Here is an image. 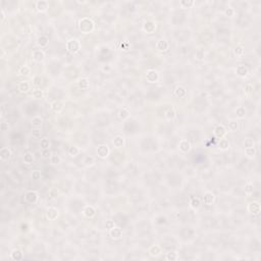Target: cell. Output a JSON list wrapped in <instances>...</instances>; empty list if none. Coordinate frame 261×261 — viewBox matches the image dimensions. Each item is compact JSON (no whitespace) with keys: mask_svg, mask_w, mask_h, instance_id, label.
Returning a JSON list of instances; mask_svg holds the SVG:
<instances>
[{"mask_svg":"<svg viewBox=\"0 0 261 261\" xmlns=\"http://www.w3.org/2000/svg\"><path fill=\"white\" fill-rule=\"evenodd\" d=\"M49 43V39L47 38L46 36H41L38 38V40H37V44H38V46H40L41 48H44V47H46L47 45H48Z\"/></svg>","mask_w":261,"mask_h":261,"instance_id":"cell-29","label":"cell"},{"mask_svg":"<svg viewBox=\"0 0 261 261\" xmlns=\"http://www.w3.org/2000/svg\"><path fill=\"white\" fill-rule=\"evenodd\" d=\"M159 79V74L158 72H156L155 69H149L147 70L146 72V80L148 83H156Z\"/></svg>","mask_w":261,"mask_h":261,"instance_id":"cell-7","label":"cell"},{"mask_svg":"<svg viewBox=\"0 0 261 261\" xmlns=\"http://www.w3.org/2000/svg\"><path fill=\"white\" fill-rule=\"evenodd\" d=\"M247 209H248V211L251 213V214H254V215L259 214L260 210H261L260 203L259 202H256V201H253V202H251V203H249V204H248Z\"/></svg>","mask_w":261,"mask_h":261,"instance_id":"cell-6","label":"cell"},{"mask_svg":"<svg viewBox=\"0 0 261 261\" xmlns=\"http://www.w3.org/2000/svg\"><path fill=\"white\" fill-rule=\"evenodd\" d=\"M148 253L150 254L152 257H157L161 254V247L158 245H152L148 250Z\"/></svg>","mask_w":261,"mask_h":261,"instance_id":"cell-18","label":"cell"},{"mask_svg":"<svg viewBox=\"0 0 261 261\" xmlns=\"http://www.w3.org/2000/svg\"><path fill=\"white\" fill-rule=\"evenodd\" d=\"M79 87H80L82 90H87L90 86V81H89L88 78H81L78 82Z\"/></svg>","mask_w":261,"mask_h":261,"instance_id":"cell-25","label":"cell"},{"mask_svg":"<svg viewBox=\"0 0 261 261\" xmlns=\"http://www.w3.org/2000/svg\"><path fill=\"white\" fill-rule=\"evenodd\" d=\"M245 93L247 95H250L253 93V86L251 84H247L245 85Z\"/></svg>","mask_w":261,"mask_h":261,"instance_id":"cell-53","label":"cell"},{"mask_svg":"<svg viewBox=\"0 0 261 261\" xmlns=\"http://www.w3.org/2000/svg\"><path fill=\"white\" fill-rule=\"evenodd\" d=\"M66 49H67L68 52L72 53V54H76L79 51L81 50V43L79 40L76 39H70L66 42Z\"/></svg>","mask_w":261,"mask_h":261,"instance_id":"cell-2","label":"cell"},{"mask_svg":"<svg viewBox=\"0 0 261 261\" xmlns=\"http://www.w3.org/2000/svg\"><path fill=\"white\" fill-rule=\"evenodd\" d=\"M168 47H169L168 42L165 40H159L158 42L156 43V49L158 51H160V52H164V51H166L167 49H168Z\"/></svg>","mask_w":261,"mask_h":261,"instance_id":"cell-19","label":"cell"},{"mask_svg":"<svg viewBox=\"0 0 261 261\" xmlns=\"http://www.w3.org/2000/svg\"><path fill=\"white\" fill-rule=\"evenodd\" d=\"M130 114V112L129 109L126 108V107H123V108H121V110H119V117L121 119H123V121H125V119H129Z\"/></svg>","mask_w":261,"mask_h":261,"instance_id":"cell-28","label":"cell"},{"mask_svg":"<svg viewBox=\"0 0 261 261\" xmlns=\"http://www.w3.org/2000/svg\"><path fill=\"white\" fill-rule=\"evenodd\" d=\"M43 91L41 90V89H35L34 91H33L32 93V96L34 97L35 99H41L43 98Z\"/></svg>","mask_w":261,"mask_h":261,"instance_id":"cell-40","label":"cell"},{"mask_svg":"<svg viewBox=\"0 0 261 261\" xmlns=\"http://www.w3.org/2000/svg\"><path fill=\"white\" fill-rule=\"evenodd\" d=\"M234 52H235V54L237 55V56H242V55L244 54L243 46H237L235 48V50H234Z\"/></svg>","mask_w":261,"mask_h":261,"instance_id":"cell-51","label":"cell"},{"mask_svg":"<svg viewBox=\"0 0 261 261\" xmlns=\"http://www.w3.org/2000/svg\"><path fill=\"white\" fill-rule=\"evenodd\" d=\"M225 14L227 16H229V18H231V16H233L234 14H235V10H234L233 8L229 7V8H227V9L225 10Z\"/></svg>","mask_w":261,"mask_h":261,"instance_id":"cell-54","label":"cell"},{"mask_svg":"<svg viewBox=\"0 0 261 261\" xmlns=\"http://www.w3.org/2000/svg\"><path fill=\"white\" fill-rule=\"evenodd\" d=\"M59 195H60V191L57 188H52L49 190V197L51 199H56Z\"/></svg>","mask_w":261,"mask_h":261,"instance_id":"cell-35","label":"cell"},{"mask_svg":"<svg viewBox=\"0 0 261 261\" xmlns=\"http://www.w3.org/2000/svg\"><path fill=\"white\" fill-rule=\"evenodd\" d=\"M46 216L49 220H55L58 217V210L55 207H49L46 211Z\"/></svg>","mask_w":261,"mask_h":261,"instance_id":"cell-9","label":"cell"},{"mask_svg":"<svg viewBox=\"0 0 261 261\" xmlns=\"http://www.w3.org/2000/svg\"><path fill=\"white\" fill-rule=\"evenodd\" d=\"M109 152H110V150H109V147L107 146V145H99L98 148H97L96 150V153L97 155H98L99 158H106L107 156L109 155Z\"/></svg>","mask_w":261,"mask_h":261,"instance_id":"cell-5","label":"cell"},{"mask_svg":"<svg viewBox=\"0 0 261 261\" xmlns=\"http://www.w3.org/2000/svg\"><path fill=\"white\" fill-rule=\"evenodd\" d=\"M33 84L36 87H41V85H42V78L39 76H36L33 79Z\"/></svg>","mask_w":261,"mask_h":261,"instance_id":"cell-49","label":"cell"},{"mask_svg":"<svg viewBox=\"0 0 261 261\" xmlns=\"http://www.w3.org/2000/svg\"><path fill=\"white\" fill-rule=\"evenodd\" d=\"M179 148L183 153H188L191 150V143L188 140H186V139H183V140L180 141Z\"/></svg>","mask_w":261,"mask_h":261,"instance_id":"cell-10","label":"cell"},{"mask_svg":"<svg viewBox=\"0 0 261 261\" xmlns=\"http://www.w3.org/2000/svg\"><path fill=\"white\" fill-rule=\"evenodd\" d=\"M165 117H166L168 121H171V119H173L175 117V111L173 110V108L168 109V110L165 112Z\"/></svg>","mask_w":261,"mask_h":261,"instance_id":"cell-43","label":"cell"},{"mask_svg":"<svg viewBox=\"0 0 261 261\" xmlns=\"http://www.w3.org/2000/svg\"><path fill=\"white\" fill-rule=\"evenodd\" d=\"M41 135H42V130H41V129H34L32 130V136L34 137L35 139L41 138Z\"/></svg>","mask_w":261,"mask_h":261,"instance_id":"cell-50","label":"cell"},{"mask_svg":"<svg viewBox=\"0 0 261 261\" xmlns=\"http://www.w3.org/2000/svg\"><path fill=\"white\" fill-rule=\"evenodd\" d=\"M244 146L245 148H249V147H254V141L251 138H246L244 141Z\"/></svg>","mask_w":261,"mask_h":261,"instance_id":"cell-47","label":"cell"},{"mask_svg":"<svg viewBox=\"0 0 261 261\" xmlns=\"http://www.w3.org/2000/svg\"><path fill=\"white\" fill-rule=\"evenodd\" d=\"M248 72H249L248 68L246 67L245 65H238L237 68H236V74H237L239 76H241V78H244V76H246L248 74Z\"/></svg>","mask_w":261,"mask_h":261,"instance_id":"cell-20","label":"cell"},{"mask_svg":"<svg viewBox=\"0 0 261 261\" xmlns=\"http://www.w3.org/2000/svg\"><path fill=\"white\" fill-rule=\"evenodd\" d=\"M38 199L39 196L36 191H29L25 195V201L27 203H29V204H35V203H37Z\"/></svg>","mask_w":261,"mask_h":261,"instance_id":"cell-4","label":"cell"},{"mask_svg":"<svg viewBox=\"0 0 261 261\" xmlns=\"http://www.w3.org/2000/svg\"><path fill=\"white\" fill-rule=\"evenodd\" d=\"M79 28H80L81 32L83 34H90V33H92L94 31L95 25L92 20H90L88 18H84L79 22Z\"/></svg>","mask_w":261,"mask_h":261,"instance_id":"cell-1","label":"cell"},{"mask_svg":"<svg viewBox=\"0 0 261 261\" xmlns=\"http://www.w3.org/2000/svg\"><path fill=\"white\" fill-rule=\"evenodd\" d=\"M79 153H80V149H79V147H76V146H72V147H69V149H68V154L72 157H76V155H79Z\"/></svg>","mask_w":261,"mask_h":261,"instance_id":"cell-37","label":"cell"},{"mask_svg":"<svg viewBox=\"0 0 261 261\" xmlns=\"http://www.w3.org/2000/svg\"><path fill=\"white\" fill-rule=\"evenodd\" d=\"M115 227V225H114V221H112V220H107L106 223H105V227H106V229H112V227Z\"/></svg>","mask_w":261,"mask_h":261,"instance_id":"cell-55","label":"cell"},{"mask_svg":"<svg viewBox=\"0 0 261 261\" xmlns=\"http://www.w3.org/2000/svg\"><path fill=\"white\" fill-rule=\"evenodd\" d=\"M1 18H2V20H3L4 18H5V13H4L3 9H1Z\"/></svg>","mask_w":261,"mask_h":261,"instance_id":"cell-59","label":"cell"},{"mask_svg":"<svg viewBox=\"0 0 261 261\" xmlns=\"http://www.w3.org/2000/svg\"><path fill=\"white\" fill-rule=\"evenodd\" d=\"M143 30L147 33V34H152V33L155 32L156 30V24L152 20H149V22H145V25L143 26Z\"/></svg>","mask_w":261,"mask_h":261,"instance_id":"cell-11","label":"cell"},{"mask_svg":"<svg viewBox=\"0 0 261 261\" xmlns=\"http://www.w3.org/2000/svg\"><path fill=\"white\" fill-rule=\"evenodd\" d=\"M218 147L221 150H227L229 148V143L227 139H220L218 143Z\"/></svg>","mask_w":261,"mask_h":261,"instance_id":"cell-32","label":"cell"},{"mask_svg":"<svg viewBox=\"0 0 261 261\" xmlns=\"http://www.w3.org/2000/svg\"><path fill=\"white\" fill-rule=\"evenodd\" d=\"M49 160H50L51 164H54V165L55 164H59V163L61 162V158L57 154H52Z\"/></svg>","mask_w":261,"mask_h":261,"instance_id":"cell-38","label":"cell"},{"mask_svg":"<svg viewBox=\"0 0 261 261\" xmlns=\"http://www.w3.org/2000/svg\"><path fill=\"white\" fill-rule=\"evenodd\" d=\"M32 57H33V60L37 61V62H41V61L44 59L45 53H44V51L41 50V49H36V50L33 51Z\"/></svg>","mask_w":261,"mask_h":261,"instance_id":"cell-12","label":"cell"},{"mask_svg":"<svg viewBox=\"0 0 261 261\" xmlns=\"http://www.w3.org/2000/svg\"><path fill=\"white\" fill-rule=\"evenodd\" d=\"M18 74L20 76H29L31 74V67L28 65H22V67L18 69Z\"/></svg>","mask_w":261,"mask_h":261,"instance_id":"cell-34","label":"cell"},{"mask_svg":"<svg viewBox=\"0 0 261 261\" xmlns=\"http://www.w3.org/2000/svg\"><path fill=\"white\" fill-rule=\"evenodd\" d=\"M244 191H245L246 194H253V192H254L253 185H252L251 183L247 184V185L245 186V188H244Z\"/></svg>","mask_w":261,"mask_h":261,"instance_id":"cell-48","label":"cell"},{"mask_svg":"<svg viewBox=\"0 0 261 261\" xmlns=\"http://www.w3.org/2000/svg\"><path fill=\"white\" fill-rule=\"evenodd\" d=\"M236 114H237V117H239V119H244V117H245V114H246V109L244 108L243 106L238 107V108L236 109Z\"/></svg>","mask_w":261,"mask_h":261,"instance_id":"cell-36","label":"cell"},{"mask_svg":"<svg viewBox=\"0 0 261 261\" xmlns=\"http://www.w3.org/2000/svg\"><path fill=\"white\" fill-rule=\"evenodd\" d=\"M83 214H84L87 218H92V217H94L95 214H96V209H95L93 206H91V205H87V206L84 208V210H83Z\"/></svg>","mask_w":261,"mask_h":261,"instance_id":"cell-13","label":"cell"},{"mask_svg":"<svg viewBox=\"0 0 261 261\" xmlns=\"http://www.w3.org/2000/svg\"><path fill=\"white\" fill-rule=\"evenodd\" d=\"M0 129H1L2 132L7 130H8V123H6V121H2V123H0Z\"/></svg>","mask_w":261,"mask_h":261,"instance_id":"cell-56","label":"cell"},{"mask_svg":"<svg viewBox=\"0 0 261 261\" xmlns=\"http://www.w3.org/2000/svg\"><path fill=\"white\" fill-rule=\"evenodd\" d=\"M194 4H195V2H194L193 0H182V1L180 2V5H181V7L184 8V9L191 8Z\"/></svg>","mask_w":261,"mask_h":261,"instance_id":"cell-30","label":"cell"},{"mask_svg":"<svg viewBox=\"0 0 261 261\" xmlns=\"http://www.w3.org/2000/svg\"><path fill=\"white\" fill-rule=\"evenodd\" d=\"M84 163L86 166H92L95 164V158L92 156H87L84 160Z\"/></svg>","mask_w":261,"mask_h":261,"instance_id":"cell-42","label":"cell"},{"mask_svg":"<svg viewBox=\"0 0 261 261\" xmlns=\"http://www.w3.org/2000/svg\"><path fill=\"white\" fill-rule=\"evenodd\" d=\"M204 56H205V51L203 48H198L196 50V57L197 59H199V60H202V59H204Z\"/></svg>","mask_w":261,"mask_h":261,"instance_id":"cell-44","label":"cell"},{"mask_svg":"<svg viewBox=\"0 0 261 261\" xmlns=\"http://www.w3.org/2000/svg\"><path fill=\"white\" fill-rule=\"evenodd\" d=\"M40 146H41V148H42V150L43 149H49V147H50V141H49V139H47V138L41 139Z\"/></svg>","mask_w":261,"mask_h":261,"instance_id":"cell-39","label":"cell"},{"mask_svg":"<svg viewBox=\"0 0 261 261\" xmlns=\"http://www.w3.org/2000/svg\"><path fill=\"white\" fill-rule=\"evenodd\" d=\"M22 257H24V253H22V250L20 249H14L12 250V252L10 253V258L12 260H22Z\"/></svg>","mask_w":261,"mask_h":261,"instance_id":"cell-21","label":"cell"},{"mask_svg":"<svg viewBox=\"0 0 261 261\" xmlns=\"http://www.w3.org/2000/svg\"><path fill=\"white\" fill-rule=\"evenodd\" d=\"M178 258H179V255H178L177 252H169V253L166 254V260L173 261V260H177Z\"/></svg>","mask_w":261,"mask_h":261,"instance_id":"cell-46","label":"cell"},{"mask_svg":"<svg viewBox=\"0 0 261 261\" xmlns=\"http://www.w3.org/2000/svg\"><path fill=\"white\" fill-rule=\"evenodd\" d=\"M175 95L179 98H183L187 95V90L183 86H178L175 90Z\"/></svg>","mask_w":261,"mask_h":261,"instance_id":"cell-26","label":"cell"},{"mask_svg":"<svg viewBox=\"0 0 261 261\" xmlns=\"http://www.w3.org/2000/svg\"><path fill=\"white\" fill-rule=\"evenodd\" d=\"M51 109L55 112H60V111L63 110V103L59 100H55L51 104Z\"/></svg>","mask_w":261,"mask_h":261,"instance_id":"cell-24","label":"cell"},{"mask_svg":"<svg viewBox=\"0 0 261 261\" xmlns=\"http://www.w3.org/2000/svg\"><path fill=\"white\" fill-rule=\"evenodd\" d=\"M245 154L249 158H253L256 155V149L255 147H249V148H245Z\"/></svg>","mask_w":261,"mask_h":261,"instance_id":"cell-33","label":"cell"},{"mask_svg":"<svg viewBox=\"0 0 261 261\" xmlns=\"http://www.w3.org/2000/svg\"><path fill=\"white\" fill-rule=\"evenodd\" d=\"M214 199H215V196L212 192H206L204 194V196H203V202L206 205H211L214 202Z\"/></svg>","mask_w":261,"mask_h":261,"instance_id":"cell-16","label":"cell"},{"mask_svg":"<svg viewBox=\"0 0 261 261\" xmlns=\"http://www.w3.org/2000/svg\"><path fill=\"white\" fill-rule=\"evenodd\" d=\"M190 206H191L192 209L197 210L201 206V200L199 198H197V197H192L191 201H190Z\"/></svg>","mask_w":261,"mask_h":261,"instance_id":"cell-27","label":"cell"},{"mask_svg":"<svg viewBox=\"0 0 261 261\" xmlns=\"http://www.w3.org/2000/svg\"><path fill=\"white\" fill-rule=\"evenodd\" d=\"M51 155H52V152L49 149H43L42 152H41V156L44 159H50Z\"/></svg>","mask_w":261,"mask_h":261,"instance_id":"cell-45","label":"cell"},{"mask_svg":"<svg viewBox=\"0 0 261 261\" xmlns=\"http://www.w3.org/2000/svg\"><path fill=\"white\" fill-rule=\"evenodd\" d=\"M109 236L111 237V239H114V240L121 239V236H123V229L117 227H112V229H109Z\"/></svg>","mask_w":261,"mask_h":261,"instance_id":"cell-8","label":"cell"},{"mask_svg":"<svg viewBox=\"0 0 261 261\" xmlns=\"http://www.w3.org/2000/svg\"><path fill=\"white\" fill-rule=\"evenodd\" d=\"M22 232H28V225H22Z\"/></svg>","mask_w":261,"mask_h":261,"instance_id":"cell-58","label":"cell"},{"mask_svg":"<svg viewBox=\"0 0 261 261\" xmlns=\"http://www.w3.org/2000/svg\"><path fill=\"white\" fill-rule=\"evenodd\" d=\"M42 117L39 116V115H37V116H34L32 119V121H31V123H32V127L34 128V129H40L41 127H42Z\"/></svg>","mask_w":261,"mask_h":261,"instance_id":"cell-23","label":"cell"},{"mask_svg":"<svg viewBox=\"0 0 261 261\" xmlns=\"http://www.w3.org/2000/svg\"><path fill=\"white\" fill-rule=\"evenodd\" d=\"M10 156H11V151H10L9 148L4 147V148H2L1 150H0V159H1L2 161L8 160V159L10 158Z\"/></svg>","mask_w":261,"mask_h":261,"instance_id":"cell-17","label":"cell"},{"mask_svg":"<svg viewBox=\"0 0 261 261\" xmlns=\"http://www.w3.org/2000/svg\"><path fill=\"white\" fill-rule=\"evenodd\" d=\"M227 129H225V126H222V125L216 126V127L214 128V130H213V134H214L215 138H217L218 140L225 138V135H227Z\"/></svg>","mask_w":261,"mask_h":261,"instance_id":"cell-3","label":"cell"},{"mask_svg":"<svg viewBox=\"0 0 261 261\" xmlns=\"http://www.w3.org/2000/svg\"><path fill=\"white\" fill-rule=\"evenodd\" d=\"M102 70H103V72H110V70H111V66L110 65H103L102 66Z\"/></svg>","mask_w":261,"mask_h":261,"instance_id":"cell-57","label":"cell"},{"mask_svg":"<svg viewBox=\"0 0 261 261\" xmlns=\"http://www.w3.org/2000/svg\"><path fill=\"white\" fill-rule=\"evenodd\" d=\"M239 128V123L237 121H231L229 123V130L231 132H236Z\"/></svg>","mask_w":261,"mask_h":261,"instance_id":"cell-41","label":"cell"},{"mask_svg":"<svg viewBox=\"0 0 261 261\" xmlns=\"http://www.w3.org/2000/svg\"><path fill=\"white\" fill-rule=\"evenodd\" d=\"M113 145L115 148H123L125 147V138L121 136H116L113 139Z\"/></svg>","mask_w":261,"mask_h":261,"instance_id":"cell-22","label":"cell"},{"mask_svg":"<svg viewBox=\"0 0 261 261\" xmlns=\"http://www.w3.org/2000/svg\"><path fill=\"white\" fill-rule=\"evenodd\" d=\"M24 161H25V163H26V164H28V165L32 164L33 161H34V156H33L32 153H30V152L25 153V155H24Z\"/></svg>","mask_w":261,"mask_h":261,"instance_id":"cell-31","label":"cell"},{"mask_svg":"<svg viewBox=\"0 0 261 261\" xmlns=\"http://www.w3.org/2000/svg\"><path fill=\"white\" fill-rule=\"evenodd\" d=\"M18 92L22 93V94H25V93L29 92V90H30V83L27 82V81H22L20 83H18Z\"/></svg>","mask_w":261,"mask_h":261,"instance_id":"cell-14","label":"cell"},{"mask_svg":"<svg viewBox=\"0 0 261 261\" xmlns=\"http://www.w3.org/2000/svg\"><path fill=\"white\" fill-rule=\"evenodd\" d=\"M49 7V3L45 0H39L36 2V8L38 11L40 12H45Z\"/></svg>","mask_w":261,"mask_h":261,"instance_id":"cell-15","label":"cell"},{"mask_svg":"<svg viewBox=\"0 0 261 261\" xmlns=\"http://www.w3.org/2000/svg\"><path fill=\"white\" fill-rule=\"evenodd\" d=\"M32 178H33V180H35V181H39V180H41V171L40 170H33Z\"/></svg>","mask_w":261,"mask_h":261,"instance_id":"cell-52","label":"cell"}]
</instances>
